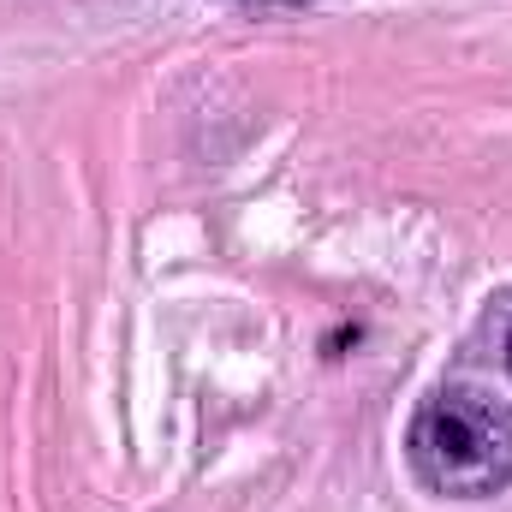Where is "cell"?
Instances as JSON below:
<instances>
[{"instance_id": "1", "label": "cell", "mask_w": 512, "mask_h": 512, "mask_svg": "<svg viewBox=\"0 0 512 512\" xmlns=\"http://www.w3.org/2000/svg\"><path fill=\"white\" fill-rule=\"evenodd\" d=\"M411 477L441 501H495L512 489V405L483 387H435L405 429Z\"/></svg>"}, {"instance_id": "2", "label": "cell", "mask_w": 512, "mask_h": 512, "mask_svg": "<svg viewBox=\"0 0 512 512\" xmlns=\"http://www.w3.org/2000/svg\"><path fill=\"white\" fill-rule=\"evenodd\" d=\"M221 6H239V12H304V6H322V0H221Z\"/></svg>"}, {"instance_id": "3", "label": "cell", "mask_w": 512, "mask_h": 512, "mask_svg": "<svg viewBox=\"0 0 512 512\" xmlns=\"http://www.w3.org/2000/svg\"><path fill=\"white\" fill-rule=\"evenodd\" d=\"M507 370H512V328H507Z\"/></svg>"}]
</instances>
